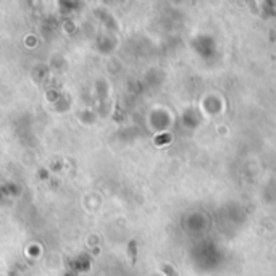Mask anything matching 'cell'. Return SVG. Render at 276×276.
I'll list each match as a JSON object with an SVG mask.
<instances>
[{"instance_id": "cell-1", "label": "cell", "mask_w": 276, "mask_h": 276, "mask_svg": "<svg viewBox=\"0 0 276 276\" xmlns=\"http://www.w3.org/2000/svg\"><path fill=\"white\" fill-rule=\"evenodd\" d=\"M129 252H131V262H136V242L134 241H131L129 244Z\"/></svg>"}, {"instance_id": "cell-2", "label": "cell", "mask_w": 276, "mask_h": 276, "mask_svg": "<svg viewBox=\"0 0 276 276\" xmlns=\"http://www.w3.org/2000/svg\"><path fill=\"white\" fill-rule=\"evenodd\" d=\"M162 139H157V144H162V142H166V140H170V136H160Z\"/></svg>"}]
</instances>
